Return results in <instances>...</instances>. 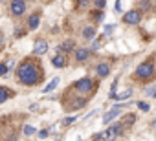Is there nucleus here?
Here are the masks:
<instances>
[{
	"label": "nucleus",
	"mask_w": 156,
	"mask_h": 141,
	"mask_svg": "<svg viewBox=\"0 0 156 141\" xmlns=\"http://www.w3.org/2000/svg\"><path fill=\"white\" fill-rule=\"evenodd\" d=\"M152 74H154V62H152V59H149L138 66L136 79H149V77H152Z\"/></svg>",
	"instance_id": "nucleus-2"
},
{
	"label": "nucleus",
	"mask_w": 156,
	"mask_h": 141,
	"mask_svg": "<svg viewBox=\"0 0 156 141\" xmlns=\"http://www.w3.org/2000/svg\"><path fill=\"white\" fill-rule=\"evenodd\" d=\"M59 81H61L59 77H53V79H51V81H50V83H48V84L42 88V92H44V94H48V92L55 90V88H57V84H59Z\"/></svg>",
	"instance_id": "nucleus-14"
},
{
	"label": "nucleus",
	"mask_w": 156,
	"mask_h": 141,
	"mask_svg": "<svg viewBox=\"0 0 156 141\" xmlns=\"http://www.w3.org/2000/svg\"><path fill=\"white\" fill-rule=\"evenodd\" d=\"M94 19H96V20H103V11H101V9L94 11Z\"/></svg>",
	"instance_id": "nucleus-25"
},
{
	"label": "nucleus",
	"mask_w": 156,
	"mask_h": 141,
	"mask_svg": "<svg viewBox=\"0 0 156 141\" xmlns=\"http://www.w3.org/2000/svg\"><path fill=\"white\" fill-rule=\"evenodd\" d=\"M119 112H121V106H114V108H110V110L103 115V123H105V125H108L112 119H116V117H118V114H119Z\"/></svg>",
	"instance_id": "nucleus-8"
},
{
	"label": "nucleus",
	"mask_w": 156,
	"mask_h": 141,
	"mask_svg": "<svg viewBox=\"0 0 156 141\" xmlns=\"http://www.w3.org/2000/svg\"><path fill=\"white\" fill-rule=\"evenodd\" d=\"M105 2H107V0H94V4H96L98 9H103L105 8Z\"/></svg>",
	"instance_id": "nucleus-24"
},
{
	"label": "nucleus",
	"mask_w": 156,
	"mask_h": 141,
	"mask_svg": "<svg viewBox=\"0 0 156 141\" xmlns=\"http://www.w3.org/2000/svg\"><path fill=\"white\" fill-rule=\"evenodd\" d=\"M48 134H50L48 130H41V132H39V137H42V139H46V137H48Z\"/></svg>",
	"instance_id": "nucleus-29"
},
{
	"label": "nucleus",
	"mask_w": 156,
	"mask_h": 141,
	"mask_svg": "<svg viewBox=\"0 0 156 141\" xmlns=\"http://www.w3.org/2000/svg\"><path fill=\"white\" fill-rule=\"evenodd\" d=\"M130 95H132V90L129 88V90H125V92L118 94V95H116V101H125V99H129Z\"/></svg>",
	"instance_id": "nucleus-17"
},
{
	"label": "nucleus",
	"mask_w": 156,
	"mask_h": 141,
	"mask_svg": "<svg viewBox=\"0 0 156 141\" xmlns=\"http://www.w3.org/2000/svg\"><path fill=\"white\" fill-rule=\"evenodd\" d=\"M88 4V0H77V6H81V8H85Z\"/></svg>",
	"instance_id": "nucleus-31"
},
{
	"label": "nucleus",
	"mask_w": 156,
	"mask_h": 141,
	"mask_svg": "<svg viewBox=\"0 0 156 141\" xmlns=\"http://www.w3.org/2000/svg\"><path fill=\"white\" fill-rule=\"evenodd\" d=\"M42 77H44L42 68H41L37 62H33L31 59H26V60H22V62L17 66V79H19L22 84H26V86H35V84H39V83L42 81Z\"/></svg>",
	"instance_id": "nucleus-1"
},
{
	"label": "nucleus",
	"mask_w": 156,
	"mask_h": 141,
	"mask_svg": "<svg viewBox=\"0 0 156 141\" xmlns=\"http://www.w3.org/2000/svg\"><path fill=\"white\" fill-rule=\"evenodd\" d=\"M8 70H9V66H8V64H4V62H0V77H4V75H8Z\"/></svg>",
	"instance_id": "nucleus-20"
},
{
	"label": "nucleus",
	"mask_w": 156,
	"mask_h": 141,
	"mask_svg": "<svg viewBox=\"0 0 156 141\" xmlns=\"http://www.w3.org/2000/svg\"><path fill=\"white\" fill-rule=\"evenodd\" d=\"M83 37H85V39H94V37H96V28H94V26H87V28L83 29Z\"/></svg>",
	"instance_id": "nucleus-15"
},
{
	"label": "nucleus",
	"mask_w": 156,
	"mask_h": 141,
	"mask_svg": "<svg viewBox=\"0 0 156 141\" xmlns=\"http://www.w3.org/2000/svg\"><path fill=\"white\" fill-rule=\"evenodd\" d=\"M114 29H116V24H107L105 26V35H112Z\"/></svg>",
	"instance_id": "nucleus-23"
},
{
	"label": "nucleus",
	"mask_w": 156,
	"mask_h": 141,
	"mask_svg": "<svg viewBox=\"0 0 156 141\" xmlns=\"http://www.w3.org/2000/svg\"><path fill=\"white\" fill-rule=\"evenodd\" d=\"M116 11H121V4H119V0L116 2Z\"/></svg>",
	"instance_id": "nucleus-33"
},
{
	"label": "nucleus",
	"mask_w": 156,
	"mask_h": 141,
	"mask_svg": "<svg viewBox=\"0 0 156 141\" xmlns=\"http://www.w3.org/2000/svg\"><path fill=\"white\" fill-rule=\"evenodd\" d=\"M147 94H149V95H152V97H156V88H149V90H147Z\"/></svg>",
	"instance_id": "nucleus-32"
},
{
	"label": "nucleus",
	"mask_w": 156,
	"mask_h": 141,
	"mask_svg": "<svg viewBox=\"0 0 156 141\" xmlns=\"http://www.w3.org/2000/svg\"><path fill=\"white\" fill-rule=\"evenodd\" d=\"M98 48H101V42L99 40H94L92 42V50H98Z\"/></svg>",
	"instance_id": "nucleus-30"
},
{
	"label": "nucleus",
	"mask_w": 156,
	"mask_h": 141,
	"mask_svg": "<svg viewBox=\"0 0 156 141\" xmlns=\"http://www.w3.org/2000/svg\"><path fill=\"white\" fill-rule=\"evenodd\" d=\"M123 22H125V24H130V26L140 24V22H141V11H140V9H130V11H127V13L123 15Z\"/></svg>",
	"instance_id": "nucleus-4"
},
{
	"label": "nucleus",
	"mask_w": 156,
	"mask_h": 141,
	"mask_svg": "<svg viewBox=\"0 0 156 141\" xmlns=\"http://www.w3.org/2000/svg\"><path fill=\"white\" fill-rule=\"evenodd\" d=\"M96 74H98V77L105 79V77L110 74V64H108V62H99V64L96 66Z\"/></svg>",
	"instance_id": "nucleus-6"
},
{
	"label": "nucleus",
	"mask_w": 156,
	"mask_h": 141,
	"mask_svg": "<svg viewBox=\"0 0 156 141\" xmlns=\"http://www.w3.org/2000/svg\"><path fill=\"white\" fill-rule=\"evenodd\" d=\"M22 130H24V136H33V134H35V128H33L31 125H26Z\"/></svg>",
	"instance_id": "nucleus-22"
},
{
	"label": "nucleus",
	"mask_w": 156,
	"mask_h": 141,
	"mask_svg": "<svg viewBox=\"0 0 156 141\" xmlns=\"http://www.w3.org/2000/svg\"><path fill=\"white\" fill-rule=\"evenodd\" d=\"M121 128H123V125L121 123H116V125H110L108 128H107V137H118V136H121Z\"/></svg>",
	"instance_id": "nucleus-9"
},
{
	"label": "nucleus",
	"mask_w": 156,
	"mask_h": 141,
	"mask_svg": "<svg viewBox=\"0 0 156 141\" xmlns=\"http://www.w3.org/2000/svg\"><path fill=\"white\" fill-rule=\"evenodd\" d=\"M39 24H41V13H33L28 19V29H37Z\"/></svg>",
	"instance_id": "nucleus-11"
},
{
	"label": "nucleus",
	"mask_w": 156,
	"mask_h": 141,
	"mask_svg": "<svg viewBox=\"0 0 156 141\" xmlns=\"http://www.w3.org/2000/svg\"><path fill=\"white\" fill-rule=\"evenodd\" d=\"M94 88H96V83L90 77H83L73 83V90L79 94H90V92H94Z\"/></svg>",
	"instance_id": "nucleus-3"
},
{
	"label": "nucleus",
	"mask_w": 156,
	"mask_h": 141,
	"mask_svg": "<svg viewBox=\"0 0 156 141\" xmlns=\"http://www.w3.org/2000/svg\"><path fill=\"white\" fill-rule=\"evenodd\" d=\"M51 64H53L55 68H64V66H66V57H64L62 53H59V55L51 57Z\"/></svg>",
	"instance_id": "nucleus-12"
},
{
	"label": "nucleus",
	"mask_w": 156,
	"mask_h": 141,
	"mask_svg": "<svg viewBox=\"0 0 156 141\" xmlns=\"http://www.w3.org/2000/svg\"><path fill=\"white\" fill-rule=\"evenodd\" d=\"M151 8V0H140V11H147Z\"/></svg>",
	"instance_id": "nucleus-19"
},
{
	"label": "nucleus",
	"mask_w": 156,
	"mask_h": 141,
	"mask_svg": "<svg viewBox=\"0 0 156 141\" xmlns=\"http://www.w3.org/2000/svg\"><path fill=\"white\" fill-rule=\"evenodd\" d=\"M116 88H118V79H116V81L112 83V86H110V92H108V97H110V99H116V95H118V94H116Z\"/></svg>",
	"instance_id": "nucleus-18"
},
{
	"label": "nucleus",
	"mask_w": 156,
	"mask_h": 141,
	"mask_svg": "<svg viewBox=\"0 0 156 141\" xmlns=\"http://www.w3.org/2000/svg\"><path fill=\"white\" fill-rule=\"evenodd\" d=\"M138 108H140V110H143V112H147V110H149V105H147V103L138 101Z\"/></svg>",
	"instance_id": "nucleus-26"
},
{
	"label": "nucleus",
	"mask_w": 156,
	"mask_h": 141,
	"mask_svg": "<svg viewBox=\"0 0 156 141\" xmlns=\"http://www.w3.org/2000/svg\"><path fill=\"white\" fill-rule=\"evenodd\" d=\"M88 57H90V50H87V48L75 50V60L77 62H85V60H88Z\"/></svg>",
	"instance_id": "nucleus-10"
},
{
	"label": "nucleus",
	"mask_w": 156,
	"mask_h": 141,
	"mask_svg": "<svg viewBox=\"0 0 156 141\" xmlns=\"http://www.w3.org/2000/svg\"><path fill=\"white\" fill-rule=\"evenodd\" d=\"M26 35V29H17L15 31V37H24Z\"/></svg>",
	"instance_id": "nucleus-28"
},
{
	"label": "nucleus",
	"mask_w": 156,
	"mask_h": 141,
	"mask_svg": "<svg viewBox=\"0 0 156 141\" xmlns=\"http://www.w3.org/2000/svg\"><path fill=\"white\" fill-rule=\"evenodd\" d=\"M59 50H61V51H66V53H70V51L73 50V40H64V42L59 46Z\"/></svg>",
	"instance_id": "nucleus-16"
},
{
	"label": "nucleus",
	"mask_w": 156,
	"mask_h": 141,
	"mask_svg": "<svg viewBox=\"0 0 156 141\" xmlns=\"http://www.w3.org/2000/svg\"><path fill=\"white\" fill-rule=\"evenodd\" d=\"M48 51V44H46V40H35V44H33V55H44Z\"/></svg>",
	"instance_id": "nucleus-7"
},
{
	"label": "nucleus",
	"mask_w": 156,
	"mask_h": 141,
	"mask_svg": "<svg viewBox=\"0 0 156 141\" xmlns=\"http://www.w3.org/2000/svg\"><path fill=\"white\" fill-rule=\"evenodd\" d=\"M73 121H75V115H70V117H66V119L62 121V125H72Z\"/></svg>",
	"instance_id": "nucleus-27"
},
{
	"label": "nucleus",
	"mask_w": 156,
	"mask_h": 141,
	"mask_svg": "<svg viewBox=\"0 0 156 141\" xmlns=\"http://www.w3.org/2000/svg\"><path fill=\"white\" fill-rule=\"evenodd\" d=\"M11 95H13V92H11V90H8L6 86H0V105L6 103Z\"/></svg>",
	"instance_id": "nucleus-13"
},
{
	"label": "nucleus",
	"mask_w": 156,
	"mask_h": 141,
	"mask_svg": "<svg viewBox=\"0 0 156 141\" xmlns=\"http://www.w3.org/2000/svg\"><path fill=\"white\" fill-rule=\"evenodd\" d=\"M136 121V115L134 114H127V119H123V125H132Z\"/></svg>",
	"instance_id": "nucleus-21"
},
{
	"label": "nucleus",
	"mask_w": 156,
	"mask_h": 141,
	"mask_svg": "<svg viewBox=\"0 0 156 141\" xmlns=\"http://www.w3.org/2000/svg\"><path fill=\"white\" fill-rule=\"evenodd\" d=\"M9 9H11L13 17H20V15L26 13V2H24V0H11Z\"/></svg>",
	"instance_id": "nucleus-5"
}]
</instances>
